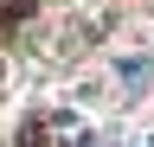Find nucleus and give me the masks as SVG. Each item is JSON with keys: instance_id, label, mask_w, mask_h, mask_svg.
<instances>
[{"instance_id": "f257e3e1", "label": "nucleus", "mask_w": 154, "mask_h": 147, "mask_svg": "<svg viewBox=\"0 0 154 147\" xmlns=\"http://www.w3.org/2000/svg\"><path fill=\"white\" fill-rule=\"evenodd\" d=\"M26 7H32V0H0V26H7V19H19Z\"/></svg>"}]
</instances>
